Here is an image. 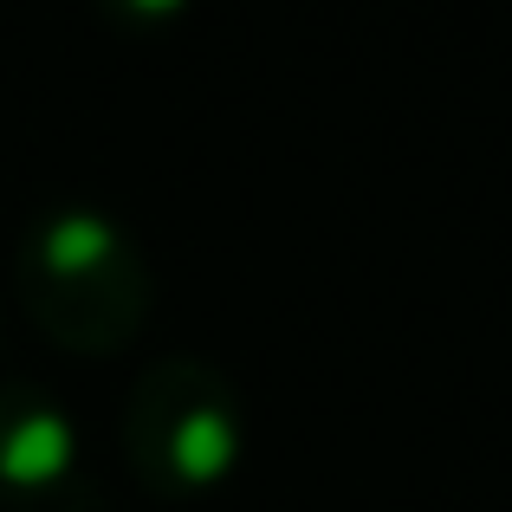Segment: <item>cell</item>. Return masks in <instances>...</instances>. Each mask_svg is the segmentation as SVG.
Instances as JSON below:
<instances>
[{"instance_id":"6da1fadb","label":"cell","mask_w":512,"mask_h":512,"mask_svg":"<svg viewBox=\"0 0 512 512\" xmlns=\"http://www.w3.org/2000/svg\"><path fill=\"white\" fill-rule=\"evenodd\" d=\"M13 286L33 331L72 357H117L156 312V266L143 240L91 201H52L26 221Z\"/></svg>"},{"instance_id":"7a4b0ae2","label":"cell","mask_w":512,"mask_h":512,"mask_svg":"<svg viewBox=\"0 0 512 512\" xmlns=\"http://www.w3.org/2000/svg\"><path fill=\"white\" fill-rule=\"evenodd\" d=\"M124 461L156 500H208L253 448L247 402L208 357H156L124 396Z\"/></svg>"},{"instance_id":"3957f363","label":"cell","mask_w":512,"mask_h":512,"mask_svg":"<svg viewBox=\"0 0 512 512\" xmlns=\"http://www.w3.org/2000/svg\"><path fill=\"white\" fill-rule=\"evenodd\" d=\"M85 487V435L46 383L0 376V512H52Z\"/></svg>"}]
</instances>
